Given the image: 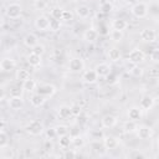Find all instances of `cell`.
Returning a JSON list of instances; mask_svg holds the SVG:
<instances>
[{"mask_svg":"<svg viewBox=\"0 0 159 159\" xmlns=\"http://www.w3.org/2000/svg\"><path fill=\"white\" fill-rule=\"evenodd\" d=\"M25 129H26V132H27L30 135H32V137H39V135H41V134L43 133L45 127H43V123H42L41 120L34 119V120H31V122L26 125Z\"/></svg>","mask_w":159,"mask_h":159,"instance_id":"6da1fadb","label":"cell"},{"mask_svg":"<svg viewBox=\"0 0 159 159\" xmlns=\"http://www.w3.org/2000/svg\"><path fill=\"white\" fill-rule=\"evenodd\" d=\"M130 12H132V15L134 17L143 19V17H145L148 15V5L145 2H143V1H138L132 6Z\"/></svg>","mask_w":159,"mask_h":159,"instance_id":"7a4b0ae2","label":"cell"},{"mask_svg":"<svg viewBox=\"0 0 159 159\" xmlns=\"http://www.w3.org/2000/svg\"><path fill=\"white\" fill-rule=\"evenodd\" d=\"M5 14H6V16H7L9 19H12V20L19 19V17L21 16V14H22V7H21L20 4L12 2V4H10V5L6 6Z\"/></svg>","mask_w":159,"mask_h":159,"instance_id":"3957f363","label":"cell"},{"mask_svg":"<svg viewBox=\"0 0 159 159\" xmlns=\"http://www.w3.org/2000/svg\"><path fill=\"white\" fill-rule=\"evenodd\" d=\"M68 71L73 73H80L84 70V61L81 57H73L68 62Z\"/></svg>","mask_w":159,"mask_h":159,"instance_id":"277c9868","label":"cell"},{"mask_svg":"<svg viewBox=\"0 0 159 159\" xmlns=\"http://www.w3.org/2000/svg\"><path fill=\"white\" fill-rule=\"evenodd\" d=\"M36 88H37V93L42 94V96L46 97V98L52 97V96L56 93V87H55L53 84H51V83H41V84H39V87H36Z\"/></svg>","mask_w":159,"mask_h":159,"instance_id":"5b68a950","label":"cell"},{"mask_svg":"<svg viewBox=\"0 0 159 159\" xmlns=\"http://www.w3.org/2000/svg\"><path fill=\"white\" fill-rule=\"evenodd\" d=\"M127 60H129V61L133 62L134 65H139V63H142V62L145 60V53H144L142 50H139V48H134V50H132V51L129 52Z\"/></svg>","mask_w":159,"mask_h":159,"instance_id":"8992f818","label":"cell"},{"mask_svg":"<svg viewBox=\"0 0 159 159\" xmlns=\"http://www.w3.org/2000/svg\"><path fill=\"white\" fill-rule=\"evenodd\" d=\"M135 133L138 138L142 140H149L153 137V129L148 125H138V129Z\"/></svg>","mask_w":159,"mask_h":159,"instance_id":"52a82bcc","label":"cell"},{"mask_svg":"<svg viewBox=\"0 0 159 159\" xmlns=\"http://www.w3.org/2000/svg\"><path fill=\"white\" fill-rule=\"evenodd\" d=\"M102 143H103L104 149H107V150H113V149H116V148L118 147V144H119L118 139H117L116 137H113V135H103Z\"/></svg>","mask_w":159,"mask_h":159,"instance_id":"ba28073f","label":"cell"},{"mask_svg":"<svg viewBox=\"0 0 159 159\" xmlns=\"http://www.w3.org/2000/svg\"><path fill=\"white\" fill-rule=\"evenodd\" d=\"M48 22H50V19L46 15H41V16L36 17L35 27L39 31H48Z\"/></svg>","mask_w":159,"mask_h":159,"instance_id":"9c48e42d","label":"cell"},{"mask_svg":"<svg viewBox=\"0 0 159 159\" xmlns=\"http://www.w3.org/2000/svg\"><path fill=\"white\" fill-rule=\"evenodd\" d=\"M139 36L145 42H154L157 40V32L153 29H143L140 31Z\"/></svg>","mask_w":159,"mask_h":159,"instance_id":"30bf717a","label":"cell"},{"mask_svg":"<svg viewBox=\"0 0 159 159\" xmlns=\"http://www.w3.org/2000/svg\"><path fill=\"white\" fill-rule=\"evenodd\" d=\"M154 98L149 94H145L140 98V103H139V107L142 111H150L153 107H154Z\"/></svg>","mask_w":159,"mask_h":159,"instance_id":"8fae6325","label":"cell"},{"mask_svg":"<svg viewBox=\"0 0 159 159\" xmlns=\"http://www.w3.org/2000/svg\"><path fill=\"white\" fill-rule=\"evenodd\" d=\"M7 104L12 111H19L24 107V99L22 97H19V96H10Z\"/></svg>","mask_w":159,"mask_h":159,"instance_id":"7c38bea8","label":"cell"},{"mask_svg":"<svg viewBox=\"0 0 159 159\" xmlns=\"http://www.w3.org/2000/svg\"><path fill=\"white\" fill-rule=\"evenodd\" d=\"M97 80H98V76L94 70H87L82 73V81L87 84H93L97 82Z\"/></svg>","mask_w":159,"mask_h":159,"instance_id":"4fadbf2b","label":"cell"},{"mask_svg":"<svg viewBox=\"0 0 159 159\" xmlns=\"http://www.w3.org/2000/svg\"><path fill=\"white\" fill-rule=\"evenodd\" d=\"M117 120H118V118L114 114H106L101 119V125L103 128H113L117 124Z\"/></svg>","mask_w":159,"mask_h":159,"instance_id":"5bb4252c","label":"cell"},{"mask_svg":"<svg viewBox=\"0 0 159 159\" xmlns=\"http://www.w3.org/2000/svg\"><path fill=\"white\" fill-rule=\"evenodd\" d=\"M94 71H96V73H97V76H98V77H106L108 73H111V72H112V68H111V66H109L108 63L102 62V63L96 65Z\"/></svg>","mask_w":159,"mask_h":159,"instance_id":"9a60e30c","label":"cell"},{"mask_svg":"<svg viewBox=\"0 0 159 159\" xmlns=\"http://www.w3.org/2000/svg\"><path fill=\"white\" fill-rule=\"evenodd\" d=\"M98 36H99L98 31H97L96 29H93V27H89V29H87V30L84 31V34H83V40H84L86 42L92 43V42H94V41L98 39Z\"/></svg>","mask_w":159,"mask_h":159,"instance_id":"2e32d148","label":"cell"},{"mask_svg":"<svg viewBox=\"0 0 159 159\" xmlns=\"http://www.w3.org/2000/svg\"><path fill=\"white\" fill-rule=\"evenodd\" d=\"M46 97H43L42 94H40V93H32L31 94V97H30V103L34 106V107H41V106H43L45 104V102H46Z\"/></svg>","mask_w":159,"mask_h":159,"instance_id":"e0dca14e","label":"cell"},{"mask_svg":"<svg viewBox=\"0 0 159 159\" xmlns=\"http://www.w3.org/2000/svg\"><path fill=\"white\" fill-rule=\"evenodd\" d=\"M76 14L80 19H87L91 16V7L87 5H80L76 7Z\"/></svg>","mask_w":159,"mask_h":159,"instance_id":"ac0fdd59","label":"cell"},{"mask_svg":"<svg viewBox=\"0 0 159 159\" xmlns=\"http://www.w3.org/2000/svg\"><path fill=\"white\" fill-rule=\"evenodd\" d=\"M57 114L61 119H68L72 117V111H71V106H61L58 109H57Z\"/></svg>","mask_w":159,"mask_h":159,"instance_id":"d6986e66","label":"cell"},{"mask_svg":"<svg viewBox=\"0 0 159 159\" xmlns=\"http://www.w3.org/2000/svg\"><path fill=\"white\" fill-rule=\"evenodd\" d=\"M142 116H143V112H142L140 107H132L128 111V118L130 120H135L137 122V120H139L142 118Z\"/></svg>","mask_w":159,"mask_h":159,"instance_id":"ffe728a7","label":"cell"},{"mask_svg":"<svg viewBox=\"0 0 159 159\" xmlns=\"http://www.w3.org/2000/svg\"><path fill=\"white\" fill-rule=\"evenodd\" d=\"M24 45L26 46V47H30V48H32L36 43H39V41H37V36L35 35V34H26L25 36H24Z\"/></svg>","mask_w":159,"mask_h":159,"instance_id":"44dd1931","label":"cell"},{"mask_svg":"<svg viewBox=\"0 0 159 159\" xmlns=\"http://www.w3.org/2000/svg\"><path fill=\"white\" fill-rule=\"evenodd\" d=\"M0 65H1V68H2V71H6V72H9V71H12V70L15 68V66H16V62H15L12 58H9V57H6V58H2V60L0 61Z\"/></svg>","mask_w":159,"mask_h":159,"instance_id":"7402d4cb","label":"cell"},{"mask_svg":"<svg viewBox=\"0 0 159 159\" xmlns=\"http://www.w3.org/2000/svg\"><path fill=\"white\" fill-rule=\"evenodd\" d=\"M22 89L24 91H26V92H34L35 89H36V87H37V83H36V81L34 80V78H31V77H29L27 80H25V81H22Z\"/></svg>","mask_w":159,"mask_h":159,"instance_id":"603a6c76","label":"cell"},{"mask_svg":"<svg viewBox=\"0 0 159 159\" xmlns=\"http://www.w3.org/2000/svg\"><path fill=\"white\" fill-rule=\"evenodd\" d=\"M137 129H138V124H137L135 120L128 119V120L123 124V130H124V133H127V134H133V133L137 132Z\"/></svg>","mask_w":159,"mask_h":159,"instance_id":"cb8c5ba5","label":"cell"},{"mask_svg":"<svg viewBox=\"0 0 159 159\" xmlns=\"http://www.w3.org/2000/svg\"><path fill=\"white\" fill-rule=\"evenodd\" d=\"M107 57H108V60L112 61V62H118V61L122 58V53H120V51H119L117 47H113V48H109V50H108Z\"/></svg>","mask_w":159,"mask_h":159,"instance_id":"d4e9b609","label":"cell"},{"mask_svg":"<svg viewBox=\"0 0 159 159\" xmlns=\"http://www.w3.org/2000/svg\"><path fill=\"white\" fill-rule=\"evenodd\" d=\"M26 60H27V63H29L31 67H39V66L41 65V56H40V55H36V53H34V52L29 53L27 57H26Z\"/></svg>","mask_w":159,"mask_h":159,"instance_id":"484cf974","label":"cell"},{"mask_svg":"<svg viewBox=\"0 0 159 159\" xmlns=\"http://www.w3.org/2000/svg\"><path fill=\"white\" fill-rule=\"evenodd\" d=\"M112 27L113 30H118V31H124L128 27V22L124 19H114L112 21Z\"/></svg>","mask_w":159,"mask_h":159,"instance_id":"4316f807","label":"cell"},{"mask_svg":"<svg viewBox=\"0 0 159 159\" xmlns=\"http://www.w3.org/2000/svg\"><path fill=\"white\" fill-rule=\"evenodd\" d=\"M60 139H58V145H60V148L61 149H63V150H66L70 145H71V139H72V137L70 135V134H66V135H62V137H58Z\"/></svg>","mask_w":159,"mask_h":159,"instance_id":"83f0119b","label":"cell"},{"mask_svg":"<svg viewBox=\"0 0 159 159\" xmlns=\"http://www.w3.org/2000/svg\"><path fill=\"white\" fill-rule=\"evenodd\" d=\"M71 145H72L73 148H76V149H80V148H82V147L84 145V139H83L80 134H77V135H72Z\"/></svg>","mask_w":159,"mask_h":159,"instance_id":"f1b7e54d","label":"cell"},{"mask_svg":"<svg viewBox=\"0 0 159 159\" xmlns=\"http://www.w3.org/2000/svg\"><path fill=\"white\" fill-rule=\"evenodd\" d=\"M15 77H16V80L17 81H25V80H27L29 77H30V72H29V70H26V68H19L17 71H16V75H15Z\"/></svg>","mask_w":159,"mask_h":159,"instance_id":"f546056e","label":"cell"},{"mask_svg":"<svg viewBox=\"0 0 159 159\" xmlns=\"http://www.w3.org/2000/svg\"><path fill=\"white\" fill-rule=\"evenodd\" d=\"M55 130H56V135L57 137H62V135H66V134H70V128L65 124H58L55 127Z\"/></svg>","mask_w":159,"mask_h":159,"instance_id":"4dcf8cb0","label":"cell"},{"mask_svg":"<svg viewBox=\"0 0 159 159\" xmlns=\"http://www.w3.org/2000/svg\"><path fill=\"white\" fill-rule=\"evenodd\" d=\"M61 29V20H57V19H51L50 22H48V31H58Z\"/></svg>","mask_w":159,"mask_h":159,"instance_id":"1f68e13d","label":"cell"},{"mask_svg":"<svg viewBox=\"0 0 159 159\" xmlns=\"http://www.w3.org/2000/svg\"><path fill=\"white\" fill-rule=\"evenodd\" d=\"M113 10V4L111 1H103L99 6V11L102 14H109Z\"/></svg>","mask_w":159,"mask_h":159,"instance_id":"d6a6232c","label":"cell"},{"mask_svg":"<svg viewBox=\"0 0 159 159\" xmlns=\"http://www.w3.org/2000/svg\"><path fill=\"white\" fill-rule=\"evenodd\" d=\"M7 145H9V135L6 134L5 130L0 129V149L6 148Z\"/></svg>","mask_w":159,"mask_h":159,"instance_id":"836d02e7","label":"cell"},{"mask_svg":"<svg viewBox=\"0 0 159 159\" xmlns=\"http://www.w3.org/2000/svg\"><path fill=\"white\" fill-rule=\"evenodd\" d=\"M109 37H111L112 41H114V42H119V41H122V39H123V31L112 30L111 34H109Z\"/></svg>","mask_w":159,"mask_h":159,"instance_id":"e575fe53","label":"cell"},{"mask_svg":"<svg viewBox=\"0 0 159 159\" xmlns=\"http://www.w3.org/2000/svg\"><path fill=\"white\" fill-rule=\"evenodd\" d=\"M62 12H63V9H61L60 6H55V7H52V9H51V17H52V19L61 20Z\"/></svg>","mask_w":159,"mask_h":159,"instance_id":"d590c367","label":"cell"},{"mask_svg":"<svg viewBox=\"0 0 159 159\" xmlns=\"http://www.w3.org/2000/svg\"><path fill=\"white\" fill-rule=\"evenodd\" d=\"M106 82L108 83V84H116L117 82H118V75H116V73H113V72H111V73H108L106 77Z\"/></svg>","mask_w":159,"mask_h":159,"instance_id":"8d00e7d4","label":"cell"},{"mask_svg":"<svg viewBox=\"0 0 159 159\" xmlns=\"http://www.w3.org/2000/svg\"><path fill=\"white\" fill-rule=\"evenodd\" d=\"M129 72H130V75H132L133 77H142V76H143V68H140L139 65H135Z\"/></svg>","mask_w":159,"mask_h":159,"instance_id":"74e56055","label":"cell"},{"mask_svg":"<svg viewBox=\"0 0 159 159\" xmlns=\"http://www.w3.org/2000/svg\"><path fill=\"white\" fill-rule=\"evenodd\" d=\"M32 52L36 53V55H40L42 56L45 53V46L42 43H36L34 47H32Z\"/></svg>","mask_w":159,"mask_h":159,"instance_id":"f35d334b","label":"cell"},{"mask_svg":"<svg viewBox=\"0 0 159 159\" xmlns=\"http://www.w3.org/2000/svg\"><path fill=\"white\" fill-rule=\"evenodd\" d=\"M34 6L36 10H45L47 7V1L46 0H35Z\"/></svg>","mask_w":159,"mask_h":159,"instance_id":"ab89813d","label":"cell"},{"mask_svg":"<svg viewBox=\"0 0 159 159\" xmlns=\"http://www.w3.org/2000/svg\"><path fill=\"white\" fill-rule=\"evenodd\" d=\"M91 147H92V148H93V150H94V152H97V153H99L101 150H103V149H104L103 143H99V140H98V139L93 140V142L91 143Z\"/></svg>","mask_w":159,"mask_h":159,"instance_id":"60d3db41","label":"cell"},{"mask_svg":"<svg viewBox=\"0 0 159 159\" xmlns=\"http://www.w3.org/2000/svg\"><path fill=\"white\" fill-rule=\"evenodd\" d=\"M43 133H45V135H46V138L47 139H55L57 135H56V130H55V128H48V129H45L43 130Z\"/></svg>","mask_w":159,"mask_h":159,"instance_id":"b9f144b4","label":"cell"},{"mask_svg":"<svg viewBox=\"0 0 159 159\" xmlns=\"http://www.w3.org/2000/svg\"><path fill=\"white\" fill-rule=\"evenodd\" d=\"M128 157L132 158V159H144V158H145V154H143V153L139 152V150H133V152L129 153Z\"/></svg>","mask_w":159,"mask_h":159,"instance_id":"7bdbcfd3","label":"cell"},{"mask_svg":"<svg viewBox=\"0 0 159 159\" xmlns=\"http://www.w3.org/2000/svg\"><path fill=\"white\" fill-rule=\"evenodd\" d=\"M72 19H73V14L71 11H68V10H63L62 16H61V20H63V21H71Z\"/></svg>","mask_w":159,"mask_h":159,"instance_id":"ee69618b","label":"cell"},{"mask_svg":"<svg viewBox=\"0 0 159 159\" xmlns=\"http://www.w3.org/2000/svg\"><path fill=\"white\" fill-rule=\"evenodd\" d=\"M71 111H72V116L77 117V116H78V114L82 112V108H81V106H80V104L73 103V104L71 106Z\"/></svg>","mask_w":159,"mask_h":159,"instance_id":"f6af8a7d","label":"cell"},{"mask_svg":"<svg viewBox=\"0 0 159 159\" xmlns=\"http://www.w3.org/2000/svg\"><path fill=\"white\" fill-rule=\"evenodd\" d=\"M43 149H45L46 152H52V150H53V143H52L51 139H47V138H46V140L43 142Z\"/></svg>","mask_w":159,"mask_h":159,"instance_id":"bcb514c9","label":"cell"},{"mask_svg":"<svg viewBox=\"0 0 159 159\" xmlns=\"http://www.w3.org/2000/svg\"><path fill=\"white\" fill-rule=\"evenodd\" d=\"M76 118H77V122H78L80 124H86V123H87V114L83 113V112H81Z\"/></svg>","mask_w":159,"mask_h":159,"instance_id":"7dc6e473","label":"cell"},{"mask_svg":"<svg viewBox=\"0 0 159 159\" xmlns=\"http://www.w3.org/2000/svg\"><path fill=\"white\" fill-rule=\"evenodd\" d=\"M150 58H152L153 62H158V60H159V51L157 48H154L153 52L150 53Z\"/></svg>","mask_w":159,"mask_h":159,"instance_id":"c3c4849f","label":"cell"},{"mask_svg":"<svg viewBox=\"0 0 159 159\" xmlns=\"http://www.w3.org/2000/svg\"><path fill=\"white\" fill-rule=\"evenodd\" d=\"M78 154L75 152V150H67L66 149V152H65V154H63V158H76Z\"/></svg>","mask_w":159,"mask_h":159,"instance_id":"681fc988","label":"cell"},{"mask_svg":"<svg viewBox=\"0 0 159 159\" xmlns=\"http://www.w3.org/2000/svg\"><path fill=\"white\" fill-rule=\"evenodd\" d=\"M97 31H98V34H99V35H108V34H109L108 27H107L106 25H102V26H101V27H99Z\"/></svg>","mask_w":159,"mask_h":159,"instance_id":"f907efd6","label":"cell"},{"mask_svg":"<svg viewBox=\"0 0 159 159\" xmlns=\"http://www.w3.org/2000/svg\"><path fill=\"white\" fill-rule=\"evenodd\" d=\"M21 94H22V87L21 88H14L10 92V96H19V97H21Z\"/></svg>","mask_w":159,"mask_h":159,"instance_id":"816d5d0a","label":"cell"},{"mask_svg":"<svg viewBox=\"0 0 159 159\" xmlns=\"http://www.w3.org/2000/svg\"><path fill=\"white\" fill-rule=\"evenodd\" d=\"M134 66H135V65H134L133 62H130L129 60H125V63H124V67L127 68V71H128V72H129V71H130V70H132V68H133Z\"/></svg>","mask_w":159,"mask_h":159,"instance_id":"f5cc1de1","label":"cell"},{"mask_svg":"<svg viewBox=\"0 0 159 159\" xmlns=\"http://www.w3.org/2000/svg\"><path fill=\"white\" fill-rule=\"evenodd\" d=\"M149 76H152V77H157V76H158V70L153 68L152 71H149Z\"/></svg>","mask_w":159,"mask_h":159,"instance_id":"db71d44e","label":"cell"},{"mask_svg":"<svg viewBox=\"0 0 159 159\" xmlns=\"http://www.w3.org/2000/svg\"><path fill=\"white\" fill-rule=\"evenodd\" d=\"M4 127H5V122L0 118V129H4Z\"/></svg>","mask_w":159,"mask_h":159,"instance_id":"11a10c76","label":"cell"},{"mask_svg":"<svg viewBox=\"0 0 159 159\" xmlns=\"http://www.w3.org/2000/svg\"><path fill=\"white\" fill-rule=\"evenodd\" d=\"M68 1H71V2H77L78 0H68Z\"/></svg>","mask_w":159,"mask_h":159,"instance_id":"9f6ffc18","label":"cell"},{"mask_svg":"<svg viewBox=\"0 0 159 159\" xmlns=\"http://www.w3.org/2000/svg\"><path fill=\"white\" fill-rule=\"evenodd\" d=\"M1 94H2V91H1V88H0V96H1Z\"/></svg>","mask_w":159,"mask_h":159,"instance_id":"6f0895ef","label":"cell"},{"mask_svg":"<svg viewBox=\"0 0 159 159\" xmlns=\"http://www.w3.org/2000/svg\"><path fill=\"white\" fill-rule=\"evenodd\" d=\"M1 71H2V68H1V65H0V72H1Z\"/></svg>","mask_w":159,"mask_h":159,"instance_id":"680465c9","label":"cell"},{"mask_svg":"<svg viewBox=\"0 0 159 159\" xmlns=\"http://www.w3.org/2000/svg\"><path fill=\"white\" fill-rule=\"evenodd\" d=\"M128 1H134V0H128Z\"/></svg>","mask_w":159,"mask_h":159,"instance_id":"91938a15","label":"cell"}]
</instances>
